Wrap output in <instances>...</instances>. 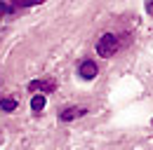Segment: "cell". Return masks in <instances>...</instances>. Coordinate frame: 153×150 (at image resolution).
I'll use <instances>...</instances> for the list:
<instances>
[{"label":"cell","mask_w":153,"mask_h":150,"mask_svg":"<svg viewBox=\"0 0 153 150\" xmlns=\"http://www.w3.org/2000/svg\"><path fill=\"white\" fill-rule=\"evenodd\" d=\"M118 49H120V38L115 33H104L97 40V54L104 56V59H111Z\"/></svg>","instance_id":"6da1fadb"},{"label":"cell","mask_w":153,"mask_h":150,"mask_svg":"<svg viewBox=\"0 0 153 150\" xmlns=\"http://www.w3.org/2000/svg\"><path fill=\"white\" fill-rule=\"evenodd\" d=\"M28 89H31V92H40V94H52L57 89V80H54V77L33 80V82H28Z\"/></svg>","instance_id":"7a4b0ae2"},{"label":"cell","mask_w":153,"mask_h":150,"mask_svg":"<svg viewBox=\"0 0 153 150\" xmlns=\"http://www.w3.org/2000/svg\"><path fill=\"white\" fill-rule=\"evenodd\" d=\"M97 73H99V68H97V63L92 61V59L80 61V66H78V75H80L82 80H94Z\"/></svg>","instance_id":"3957f363"},{"label":"cell","mask_w":153,"mask_h":150,"mask_svg":"<svg viewBox=\"0 0 153 150\" xmlns=\"http://www.w3.org/2000/svg\"><path fill=\"white\" fill-rule=\"evenodd\" d=\"M85 108H80V106H73V108H64V110L59 112V120L61 122H71V120H78V117H82L85 115Z\"/></svg>","instance_id":"277c9868"},{"label":"cell","mask_w":153,"mask_h":150,"mask_svg":"<svg viewBox=\"0 0 153 150\" xmlns=\"http://www.w3.org/2000/svg\"><path fill=\"white\" fill-rule=\"evenodd\" d=\"M42 108H45V96H42V94H36V96L31 99V110L42 112Z\"/></svg>","instance_id":"5b68a950"},{"label":"cell","mask_w":153,"mask_h":150,"mask_svg":"<svg viewBox=\"0 0 153 150\" xmlns=\"http://www.w3.org/2000/svg\"><path fill=\"white\" fill-rule=\"evenodd\" d=\"M0 110H5V112L17 110V101L14 99H0Z\"/></svg>","instance_id":"8992f818"},{"label":"cell","mask_w":153,"mask_h":150,"mask_svg":"<svg viewBox=\"0 0 153 150\" xmlns=\"http://www.w3.org/2000/svg\"><path fill=\"white\" fill-rule=\"evenodd\" d=\"M45 0H10V5L14 7H33V5H42Z\"/></svg>","instance_id":"52a82bcc"},{"label":"cell","mask_w":153,"mask_h":150,"mask_svg":"<svg viewBox=\"0 0 153 150\" xmlns=\"http://www.w3.org/2000/svg\"><path fill=\"white\" fill-rule=\"evenodd\" d=\"M14 10H17V7H14V5H10V2H7V0H0V19L5 17V14H12V12H14Z\"/></svg>","instance_id":"ba28073f"},{"label":"cell","mask_w":153,"mask_h":150,"mask_svg":"<svg viewBox=\"0 0 153 150\" xmlns=\"http://www.w3.org/2000/svg\"><path fill=\"white\" fill-rule=\"evenodd\" d=\"M146 12H149V17L153 14V2H151V0H146Z\"/></svg>","instance_id":"9c48e42d"}]
</instances>
